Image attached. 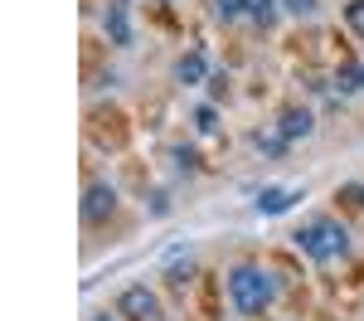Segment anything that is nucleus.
I'll return each instance as SVG.
<instances>
[{
    "label": "nucleus",
    "mask_w": 364,
    "mask_h": 321,
    "mask_svg": "<svg viewBox=\"0 0 364 321\" xmlns=\"http://www.w3.org/2000/svg\"><path fill=\"white\" fill-rule=\"evenodd\" d=\"M228 302L238 317H262L277 302V278L252 263H238V268H228Z\"/></svg>",
    "instance_id": "f257e3e1"
},
{
    "label": "nucleus",
    "mask_w": 364,
    "mask_h": 321,
    "mask_svg": "<svg viewBox=\"0 0 364 321\" xmlns=\"http://www.w3.org/2000/svg\"><path fill=\"white\" fill-rule=\"evenodd\" d=\"M291 238H296V248H301L311 263H336V258L350 253V229H345L340 219H331V214H311Z\"/></svg>",
    "instance_id": "f03ea898"
},
{
    "label": "nucleus",
    "mask_w": 364,
    "mask_h": 321,
    "mask_svg": "<svg viewBox=\"0 0 364 321\" xmlns=\"http://www.w3.org/2000/svg\"><path fill=\"white\" fill-rule=\"evenodd\" d=\"M117 317H127V321H166V307H161V297L146 288V283H132V288L117 297Z\"/></svg>",
    "instance_id": "7ed1b4c3"
},
{
    "label": "nucleus",
    "mask_w": 364,
    "mask_h": 321,
    "mask_svg": "<svg viewBox=\"0 0 364 321\" xmlns=\"http://www.w3.org/2000/svg\"><path fill=\"white\" fill-rule=\"evenodd\" d=\"M102 34L112 49H132L136 44V25H132V0H107L102 10Z\"/></svg>",
    "instance_id": "20e7f679"
},
{
    "label": "nucleus",
    "mask_w": 364,
    "mask_h": 321,
    "mask_svg": "<svg viewBox=\"0 0 364 321\" xmlns=\"http://www.w3.org/2000/svg\"><path fill=\"white\" fill-rule=\"evenodd\" d=\"M311 132H316V117H311V107L291 102V107H282V112H277V137H282L287 146H291V142H306Z\"/></svg>",
    "instance_id": "39448f33"
},
{
    "label": "nucleus",
    "mask_w": 364,
    "mask_h": 321,
    "mask_svg": "<svg viewBox=\"0 0 364 321\" xmlns=\"http://www.w3.org/2000/svg\"><path fill=\"white\" fill-rule=\"evenodd\" d=\"M296 200H306L296 185H262V190H257V200H252V209H257V214H267V219H277V214H287Z\"/></svg>",
    "instance_id": "423d86ee"
},
{
    "label": "nucleus",
    "mask_w": 364,
    "mask_h": 321,
    "mask_svg": "<svg viewBox=\"0 0 364 321\" xmlns=\"http://www.w3.org/2000/svg\"><path fill=\"white\" fill-rule=\"evenodd\" d=\"M112 209H117V190L107 180H92L83 190V219L87 224H102V219H112Z\"/></svg>",
    "instance_id": "0eeeda50"
},
{
    "label": "nucleus",
    "mask_w": 364,
    "mask_h": 321,
    "mask_svg": "<svg viewBox=\"0 0 364 321\" xmlns=\"http://www.w3.org/2000/svg\"><path fill=\"white\" fill-rule=\"evenodd\" d=\"M209 78H214V73H209L204 49H190V54L175 58V83H180V88H199V83H209Z\"/></svg>",
    "instance_id": "6e6552de"
},
{
    "label": "nucleus",
    "mask_w": 364,
    "mask_h": 321,
    "mask_svg": "<svg viewBox=\"0 0 364 321\" xmlns=\"http://www.w3.org/2000/svg\"><path fill=\"white\" fill-rule=\"evenodd\" d=\"M277 10H282V0H243V15H248L257 29L272 25V20H277Z\"/></svg>",
    "instance_id": "1a4fd4ad"
},
{
    "label": "nucleus",
    "mask_w": 364,
    "mask_h": 321,
    "mask_svg": "<svg viewBox=\"0 0 364 321\" xmlns=\"http://www.w3.org/2000/svg\"><path fill=\"white\" fill-rule=\"evenodd\" d=\"M190 122H195V132H199V137H214V132H219V107H214V102H199Z\"/></svg>",
    "instance_id": "9d476101"
},
{
    "label": "nucleus",
    "mask_w": 364,
    "mask_h": 321,
    "mask_svg": "<svg viewBox=\"0 0 364 321\" xmlns=\"http://www.w3.org/2000/svg\"><path fill=\"white\" fill-rule=\"evenodd\" d=\"M170 161H175V171H180V175H195L199 171V151H195V146H175Z\"/></svg>",
    "instance_id": "9b49d317"
},
{
    "label": "nucleus",
    "mask_w": 364,
    "mask_h": 321,
    "mask_svg": "<svg viewBox=\"0 0 364 321\" xmlns=\"http://www.w3.org/2000/svg\"><path fill=\"white\" fill-rule=\"evenodd\" d=\"M282 10H287L291 20H316V10H321V0H282Z\"/></svg>",
    "instance_id": "f8f14e48"
},
{
    "label": "nucleus",
    "mask_w": 364,
    "mask_h": 321,
    "mask_svg": "<svg viewBox=\"0 0 364 321\" xmlns=\"http://www.w3.org/2000/svg\"><path fill=\"white\" fill-rule=\"evenodd\" d=\"M336 93H340V98L360 93V68H340V73H336Z\"/></svg>",
    "instance_id": "ddd939ff"
},
{
    "label": "nucleus",
    "mask_w": 364,
    "mask_h": 321,
    "mask_svg": "<svg viewBox=\"0 0 364 321\" xmlns=\"http://www.w3.org/2000/svg\"><path fill=\"white\" fill-rule=\"evenodd\" d=\"M252 146H257L262 156H277V151H282V146H287V142H282L277 132H252Z\"/></svg>",
    "instance_id": "4468645a"
},
{
    "label": "nucleus",
    "mask_w": 364,
    "mask_h": 321,
    "mask_svg": "<svg viewBox=\"0 0 364 321\" xmlns=\"http://www.w3.org/2000/svg\"><path fill=\"white\" fill-rule=\"evenodd\" d=\"M345 25L364 39V0H350V5H345Z\"/></svg>",
    "instance_id": "2eb2a0df"
},
{
    "label": "nucleus",
    "mask_w": 364,
    "mask_h": 321,
    "mask_svg": "<svg viewBox=\"0 0 364 321\" xmlns=\"http://www.w3.org/2000/svg\"><path fill=\"white\" fill-rule=\"evenodd\" d=\"M214 15H219L224 25H233V20L243 15V0H214Z\"/></svg>",
    "instance_id": "dca6fc26"
},
{
    "label": "nucleus",
    "mask_w": 364,
    "mask_h": 321,
    "mask_svg": "<svg viewBox=\"0 0 364 321\" xmlns=\"http://www.w3.org/2000/svg\"><path fill=\"white\" fill-rule=\"evenodd\" d=\"M336 200H350V204H360V209H364V180H345Z\"/></svg>",
    "instance_id": "f3484780"
},
{
    "label": "nucleus",
    "mask_w": 364,
    "mask_h": 321,
    "mask_svg": "<svg viewBox=\"0 0 364 321\" xmlns=\"http://www.w3.org/2000/svg\"><path fill=\"white\" fill-rule=\"evenodd\" d=\"M170 209V200H166V190H156V195H151V214H166Z\"/></svg>",
    "instance_id": "a211bd4d"
},
{
    "label": "nucleus",
    "mask_w": 364,
    "mask_h": 321,
    "mask_svg": "<svg viewBox=\"0 0 364 321\" xmlns=\"http://www.w3.org/2000/svg\"><path fill=\"white\" fill-rule=\"evenodd\" d=\"M209 93H214V98H224V93H228V78H219V73H214V78H209Z\"/></svg>",
    "instance_id": "6ab92c4d"
},
{
    "label": "nucleus",
    "mask_w": 364,
    "mask_h": 321,
    "mask_svg": "<svg viewBox=\"0 0 364 321\" xmlns=\"http://www.w3.org/2000/svg\"><path fill=\"white\" fill-rule=\"evenodd\" d=\"M87 321H117V317H107V312H97V317H87Z\"/></svg>",
    "instance_id": "aec40b11"
},
{
    "label": "nucleus",
    "mask_w": 364,
    "mask_h": 321,
    "mask_svg": "<svg viewBox=\"0 0 364 321\" xmlns=\"http://www.w3.org/2000/svg\"><path fill=\"white\" fill-rule=\"evenodd\" d=\"M360 93H364V68H360Z\"/></svg>",
    "instance_id": "412c9836"
},
{
    "label": "nucleus",
    "mask_w": 364,
    "mask_h": 321,
    "mask_svg": "<svg viewBox=\"0 0 364 321\" xmlns=\"http://www.w3.org/2000/svg\"><path fill=\"white\" fill-rule=\"evenodd\" d=\"M166 5H170V0H166Z\"/></svg>",
    "instance_id": "4be33fe9"
}]
</instances>
